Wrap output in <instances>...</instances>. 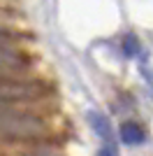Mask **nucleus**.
Here are the masks:
<instances>
[{
  "label": "nucleus",
  "mask_w": 153,
  "mask_h": 156,
  "mask_svg": "<svg viewBox=\"0 0 153 156\" xmlns=\"http://www.w3.org/2000/svg\"><path fill=\"white\" fill-rule=\"evenodd\" d=\"M49 91L44 84L39 82H21V79H2V103H19V100H35V98H42L44 93Z\"/></svg>",
  "instance_id": "f03ea898"
},
{
  "label": "nucleus",
  "mask_w": 153,
  "mask_h": 156,
  "mask_svg": "<svg viewBox=\"0 0 153 156\" xmlns=\"http://www.w3.org/2000/svg\"><path fill=\"white\" fill-rule=\"evenodd\" d=\"M2 137L7 142L12 140H37V137L46 135V126L42 119L32 117L28 112H16L5 107L2 110Z\"/></svg>",
  "instance_id": "f257e3e1"
},
{
  "label": "nucleus",
  "mask_w": 153,
  "mask_h": 156,
  "mask_svg": "<svg viewBox=\"0 0 153 156\" xmlns=\"http://www.w3.org/2000/svg\"><path fill=\"white\" fill-rule=\"evenodd\" d=\"M144 137H146V133H144V128H141L139 124H134V121H125V124L121 126V140L125 144H130V147L141 144V142H144Z\"/></svg>",
  "instance_id": "20e7f679"
},
{
  "label": "nucleus",
  "mask_w": 153,
  "mask_h": 156,
  "mask_svg": "<svg viewBox=\"0 0 153 156\" xmlns=\"http://www.w3.org/2000/svg\"><path fill=\"white\" fill-rule=\"evenodd\" d=\"M100 156H114V151H107V149H104V151H100Z\"/></svg>",
  "instance_id": "0eeeda50"
},
{
  "label": "nucleus",
  "mask_w": 153,
  "mask_h": 156,
  "mask_svg": "<svg viewBox=\"0 0 153 156\" xmlns=\"http://www.w3.org/2000/svg\"><path fill=\"white\" fill-rule=\"evenodd\" d=\"M139 40L134 37V35H127L125 40H123V54H125L127 58H134L137 54H139Z\"/></svg>",
  "instance_id": "423d86ee"
},
{
  "label": "nucleus",
  "mask_w": 153,
  "mask_h": 156,
  "mask_svg": "<svg viewBox=\"0 0 153 156\" xmlns=\"http://www.w3.org/2000/svg\"><path fill=\"white\" fill-rule=\"evenodd\" d=\"M28 156H51V154H42V151H39V154H28Z\"/></svg>",
  "instance_id": "6e6552de"
},
{
  "label": "nucleus",
  "mask_w": 153,
  "mask_h": 156,
  "mask_svg": "<svg viewBox=\"0 0 153 156\" xmlns=\"http://www.w3.org/2000/svg\"><path fill=\"white\" fill-rule=\"evenodd\" d=\"M88 119H90V124H93V128H95L97 133L107 140V142H111V130H109V124H107V121H104L100 114H90Z\"/></svg>",
  "instance_id": "39448f33"
},
{
  "label": "nucleus",
  "mask_w": 153,
  "mask_h": 156,
  "mask_svg": "<svg viewBox=\"0 0 153 156\" xmlns=\"http://www.w3.org/2000/svg\"><path fill=\"white\" fill-rule=\"evenodd\" d=\"M28 70V61L19 51H12L9 47H2V79L9 77V72H25Z\"/></svg>",
  "instance_id": "7ed1b4c3"
}]
</instances>
